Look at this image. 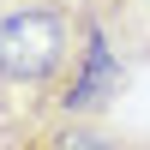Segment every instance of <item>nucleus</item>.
I'll return each instance as SVG.
<instances>
[{
  "label": "nucleus",
  "mask_w": 150,
  "mask_h": 150,
  "mask_svg": "<svg viewBox=\"0 0 150 150\" xmlns=\"http://www.w3.org/2000/svg\"><path fill=\"white\" fill-rule=\"evenodd\" d=\"M0 150H132V138L78 114H18L0 120Z\"/></svg>",
  "instance_id": "f03ea898"
},
{
  "label": "nucleus",
  "mask_w": 150,
  "mask_h": 150,
  "mask_svg": "<svg viewBox=\"0 0 150 150\" xmlns=\"http://www.w3.org/2000/svg\"><path fill=\"white\" fill-rule=\"evenodd\" d=\"M90 12L120 48V60H150V0H90Z\"/></svg>",
  "instance_id": "7ed1b4c3"
},
{
  "label": "nucleus",
  "mask_w": 150,
  "mask_h": 150,
  "mask_svg": "<svg viewBox=\"0 0 150 150\" xmlns=\"http://www.w3.org/2000/svg\"><path fill=\"white\" fill-rule=\"evenodd\" d=\"M90 30V0H24L0 12V120L60 114Z\"/></svg>",
  "instance_id": "f257e3e1"
},
{
  "label": "nucleus",
  "mask_w": 150,
  "mask_h": 150,
  "mask_svg": "<svg viewBox=\"0 0 150 150\" xmlns=\"http://www.w3.org/2000/svg\"><path fill=\"white\" fill-rule=\"evenodd\" d=\"M12 6H24V0H0V12H12Z\"/></svg>",
  "instance_id": "20e7f679"
},
{
  "label": "nucleus",
  "mask_w": 150,
  "mask_h": 150,
  "mask_svg": "<svg viewBox=\"0 0 150 150\" xmlns=\"http://www.w3.org/2000/svg\"><path fill=\"white\" fill-rule=\"evenodd\" d=\"M132 150H150V138H132Z\"/></svg>",
  "instance_id": "39448f33"
}]
</instances>
